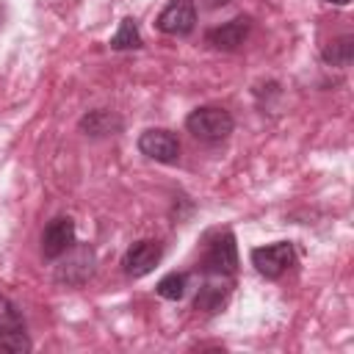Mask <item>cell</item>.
<instances>
[{
  "instance_id": "obj_1",
  "label": "cell",
  "mask_w": 354,
  "mask_h": 354,
  "mask_svg": "<svg viewBox=\"0 0 354 354\" xmlns=\"http://www.w3.org/2000/svg\"><path fill=\"white\" fill-rule=\"evenodd\" d=\"M97 266V254L91 249V243H72L55 266V282L66 285V288H80L91 279Z\"/></svg>"
},
{
  "instance_id": "obj_2",
  "label": "cell",
  "mask_w": 354,
  "mask_h": 354,
  "mask_svg": "<svg viewBox=\"0 0 354 354\" xmlns=\"http://www.w3.org/2000/svg\"><path fill=\"white\" fill-rule=\"evenodd\" d=\"M185 127H188V133L194 138H199L205 144H218V141H224L232 133L235 122H232V116L224 108L205 105V108H194L185 116Z\"/></svg>"
},
{
  "instance_id": "obj_3",
  "label": "cell",
  "mask_w": 354,
  "mask_h": 354,
  "mask_svg": "<svg viewBox=\"0 0 354 354\" xmlns=\"http://www.w3.org/2000/svg\"><path fill=\"white\" fill-rule=\"evenodd\" d=\"M138 152L158 163H177L180 160V141L171 130L152 127L138 136Z\"/></svg>"
},
{
  "instance_id": "obj_4",
  "label": "cell",
  "mask_w": 354,
  "mask_h": 354,
  "mask_svg": "<svg viewBox=\"0 0 354 354\" xmlns=\"http://www.w3.org/2000/svg\"><path fill=\"white\" fill-rule=\"evenodd\" d=\"M205 274H221V277H232L238 268V246H235V235L232 232H221L205 252L202 260Z\"/></svg>"
},
{
  "instance_id": "obj_5",
  "label": "cell",
  "mask_w": 354,
  "mask_h": 354,
  "mask_svg": "<svg viewBox=\"0 0 354 354\" xmlns=\"http://www.w3.org/2000/svg\"><path fill=\"white\" fill-rule=\"evenodd\" d=\"M290 263H293V246L288 241H277V243L252 249V266L268 279L282 277L290 268Z\"/></svg>"
},
{
  "instance_id": "obj_6",
  "label": "cell",
  "mask_w": 354,
  "mask_h": 354,
  "mask_svg": "<svg viewBox=\"0 0 354 354\" xmlns=\"http://www.w3.org/2000/svg\"><path fill=\"white\" fill-rule=\"evenodd\" d=\"M196 25L194 0H169V6L158 14V30L166 36H188Z\"/></svg>"
},
{
  "instance_id": "obj_7",
  "label": "cell",
  "mask_w": 354,
  "mask_h": 354,
  "mask_svg": "<svg viewBox=\"0 0 354 354\" xmlns=\"http://www.w3.org/2000/svg\"><path fill=\"white\" fill-rule=\"evenodd\" d=\"M163 257V249L158 241H136L124 257H122V266H124V274L138 279V277H147Z\"/></svg>"
},
{
  "instance_id": "obj_8",
  "label": "cell",
  "mask_w": 354,
  "mask_h": 354,
  "mask_svg": "<svg viewBox=\"0 0 354 354\" xmlns=\"http://www.w3.org/2000/svg\"><path fill=\"white\" fill-rule=\"evenodd\" d=\"M72 243H75V221L66 218V216L53 218L41 230V254L47 260H58Z\"/></svg>"
},
{
  "instance_id": "obj_9",
  "label": "cell",
  "mask_w": 354,
  "mask_h": 354,
  "mask_svg": "<svg viewBox=\"0 0 354 354\" xmlns=\"http://www.w3.org/2000/svg\"><path fill=\"white\" fill-rule=\"evenodd\" d=\"M230 288H232V279L230 277L205 274V285L199 288L194 307L202 310V313H218L227 304V299H230Z\"/></svg>"
},
{
  "instance_id": "obj_10",
  "label": "cell",
  "mask_w": 354,
  "mask_h": 354,
  "mask_svg": "<svg viewBox=\"0 0 354 354\" xmlns=\"http://www.w3.org/2000/svg\"><path fill=\"white\" fill-rule=\"evenodd\" d=\"M246 33H249V17H235V19L224 22V25L207 30V44H210L213 50L232 53V50H238V47L243 44Z\"/></svg>"
},
{
  "instance_id": "obj_11",
  "label": "cell",
  "mask_w": 354,
  "mask_h": 354,
  "mask_svg": "<svg viewBox=\"0 0 354 354\" xmlns=\"http://www.w3.org/2000/svg\"><path fill=\"white\" fill-rule=\"evenodd\" d=\"M80 130L91 138H105V136H116L122 130V116H116L113 111L108 108H97V111H88L83 119H80Z\"/></svg>"
},
{
  "instance_id": "obj_12",
  "label": "cell",
  "mask_w": 354,
  "mask_h": 354,
  "mask_svg": "<svg viewBox=\"0 0 354 354\" xmlns=\"http://www.w3.org/2000/svg\"><path fill=\"white\" fill-rule=\"evenodd\" d=\"M144 41H141V33H138V25L133 17H124L119 22V30L111 36V47L113 50H138Z\"/></svg>"
},
{
  "instance_id": "obj_13",
  "label": "cell",
  "mask_w": 354,
  "mask_h": 354,
  "mask_svg": "<svg viewBox=\"0 0 354 354\" xmlns=\"http://www.w3.org/2000/svg\"><path fill=\"white\" fill-rule=\"evenodd\" d=\"M321 55H324V61L332 64V66H348L351 58H354V39H351V36H340V39L329 41Z\"/></svg>"
},
{
  "instance_id": "obj_14",
  "label": "cell",
  "mask_w": 354,
  "mask_h": 354,
  "mask_svg": "<svg viewBox=\"0 0 354 354\" xmlns=\"http://www.w3.org/2000/svg\"><path fill=\"white\" fill-rule=\"evenodd\" d=\"M185 288H188V274H183V271H171V274H166L160 282H158V296H163V299H169V301H177V299H183L185 296Z\"/></svg>"
},
{
  "instance_id": "obj_15",
  "label": "cell",
  "mask_w": 354,
  "mask_h": 354,
  "mask_svg": "<svg viewBox=\"0 0 354 354\" xmlns=\"http://www.w3.org/2000/svg\"><path fill=\"white\" fill-rule=\"evenodd\" d=\"M30 348H33V343H30L25 329H3L0 332V351H6V354H25Z\"/></svg>"
},
{
  "instance_id": "obj_16",
  "label": "cell",
  "mask_w": 354,
  "mask_h": 354,
  "mask_svg": "<svg viewBox=\"0 0 354 354\" xmlns=\"http://www.w3.org/2000/svg\"><path fill=\"white\" fill-rule=\"evenodd\" d=\"M3 329H25L22 310L8 296H0V332Z\"/></svg>"
},
{
  "instance_id": "obj_17",
  "label": "cell",
  "mask_w": 354,
  "mask_h": 354,
  "mask_svg": "<svg viewBox=\"0 0 354 354\" xmlns=\"http://www.w3.org/2000/svg\"><path fill=\"white\" fill-rule=\"evenodd\" d=\"M210 8H216V6H224V3H230V0H205Z\"/></svg>"
},
{
  "instance_id": "obj_18",
  "label": "cell",
  "mask_w": 354,
  "mask_h": 354,
  "mask_svg": "<svg viewBox=\"0 0 354 354\" xmlns=\"http://www.w3.org/2000/svg\"><path fill=\"white\" fill-rule=\"evenodd\" d=\"M326 3H335V6H348L351 0H326Z\"/></svg>"
}]
</instances>
